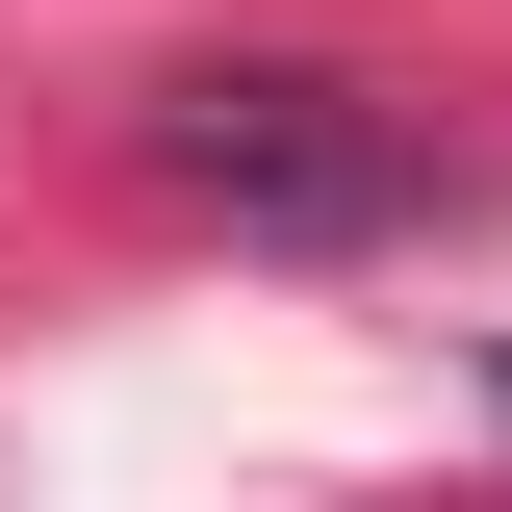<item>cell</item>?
<instances>
[{
	"instance_id": "1",
	"label": "cell",
	"mask_w": 512,
	"mask_h": 512,
	"mask_svg": "<svg viewBox=\"0 0 512 512\" xmlns=\"http://www.w3.org/2000/svg\"><path fill=\"white\" fill-rule=\"evenodd\" d=\"M154 180L180 205H231V231H282V256H333V231H384V205H410V128L359 103V77H180V103H154Z\"/></svg>"
}]
</instances>
